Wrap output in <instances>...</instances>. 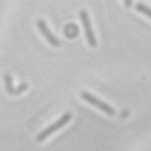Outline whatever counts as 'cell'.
<instances>
[{
  "label": "cell",
  "instance_id": "obj_1",
  "mask_svg": "<svg viewBox=\"0 0 151 151\" xmlns=\"http://www.w3.org/2000/svg\"><path fill=\"white\" fill-rule=\"evenodd\" d=\"M72 118V113L66 112L64 113L55 123H53L52 125H50L48 127H46L45 130H42L38 136H37V142H44L48 136H51L53 132H55L57 130H59L60 127H63L64 125H66V123H68V120Z\"/></svg>",
  "mask_w": 151,
  "mask_h": 151
},
{
  "label": "cell",
  "instance_id": "obj_2",
  "mask_svg": "<svg viewBox=\"0 0 151 151\" xmlns=\"http://www.w3.org/2000/svg\"><path fill=\"white\" fill-rule=\"evenodd\" d=\"M80 97H81L84 100H86L87 103H90L91 105H93V106L98 107L99 110H101L104 113H106V114H109V116H114V114H116V111H114L113 107H111L109 104H106V103L99 100V99L96 98L93 94H90L88 92L81 91V92H80Z\"/></svg>",
  "mask_w": 151,
  "mask_h": 151
},
{
  "label": "cell",
  "instance_id": "obj_3",
  "mask_svg": "<svg viewBox=\"0 0 151 151\" xmlns=\"http://www.w3.org/2000/svg\"><path fill=\"white\" fill-rule=\"evenodd\" d=\"M80 15V20L83 22V26H84V32H85V35H86V39H87V44L90 45V47L94 48L97 46V40H96V37H94V33L92 31V27H91V22H90V18H88V14L86 11H80L79 13Z\"/></svg>",
  "mask_w": 151,
  "mask_h": 151
},
{
  "label": "cell",
  "instance_id": "obj_4",
  "mask_svg": "<svg viewBox=\"0 0 151 151\" xmlns=\"http://www.w3.org/2000/svg\"><path fill=\"white\" fill-rule=\"evenodd\" d=\"M37 25H38V28H39V31L41 32V34L46 38V40H47L52 46H54V47H59V46H60V41L52 34V32L48 29L46 22H45L42 19H39V20L37 21Z\"/></svg>",
  "mask_w": 151,
  "mask_h": 151
},
{
  "label": "cell",
  "instance_id": "obj_5",
  "mask_svg": "<svg viewBox=\"0 0 151 151\" xmlns=\"http://www.w3.org/2000/svg\"><path fill=\"white\" fill-rule=\"evenodd\" d=\"M4 80H5V86H6V91L9 94H14V87L12 84V77L9 73H5L4 76Z\"/></svg>",
  "mask_w": 151,
  "mask_h": 151
},
{
  "label": "cell",
  "instance_id": "obj_6",
  "mask_svg": "<svg viewBox=\"0 0 151 151\" xmlns=\"http://www.w3.org/2000/svg\"><path fill=\"white\" fill-rule=\"evenodd\" d=\"M136 9H137L138 12H140V13L145 14L146 17H149V18L151 19V8H149V7H147V6H145L144 4H140V2L136 4Z\"/></svg>",
  "mask_w": 151,
  "mask_h": 151
},
{
  "label": "cell",
  "instance_id": "obj_7",
  "mask_svg": "<svg viewBox=\"0 0 151 151\" xmlns=\"http://www.w3.org/2000/svg\"><path fill=\"white\" fill-rule=\"evenodd\" d=\"M27 88V83H21L17 88H14V96H18L20 94L22 91H25Z\"/></svg>",
  "mask_w": 151,
  "mask_h": 151
},
{
  "label": "cell",
  "instance_id": "obj_8",
  "mask_svg": "<svg viewBox=\"0 0 151 151\" xmlns=\"http://www.w3.org/2000/svg\"><path fill=\"white\" fill-rule=\"evenodd\" d=\"M129 114V111H124V112H122V114H120V117L123 118V117H126Z\"/></svg>",
  "mask_w": 151,
  "mask_h": 151
},
{
  "label": "cell",
  "instance_id": "obj_9",
  "mask_svg": "<svg viewBox=\"0 0 151 151\" xmlns=\"http://www.w3.org/2000/svg\"><path fill=\"white\" fill-rule=\"evenodd\" d=\"M124 5H125V6H131V5H132V2H131V1H125V2H124Z\"/></svg>",
  "mask_w": 151,
  "mask_h": 151
}]
</instances>
